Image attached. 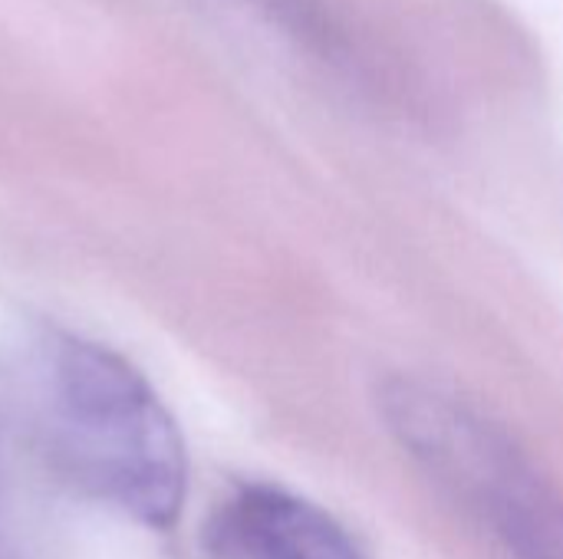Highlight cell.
Segmentation results:
<instances>
[{
    "label": "cell",
    "instance_id": "obj_1",
    "mask_svg": "<svg viewBox=\"0 0 563 559\" xmlns=\"http://www.w3.org/2000/svg\"><path fill=\"white\" fill-rule=\"evenodd\" d=\"M30 366L56 471L122 517L172 530L188 497V451L152 382L115 349L63 329L36 343Z\"/></svg>",
    "mask_w": 563,
    "mask_h": 559
},
{
    "label": "cell",
    "instance_id": "obj_2",
    "mask_svg": "<svg viewBox=\"0 0 563 559\" xmlns=\"http://www.w3.org/2000/svg\"><path fill=\"white\" fill-rule=\"evenodd\" d=\"M208 537L221 559H366L333 514L274 484L238 488Z\"/></svg>",
    "mask_w": 563,
    "mask_h": 559
}]
</instances>
